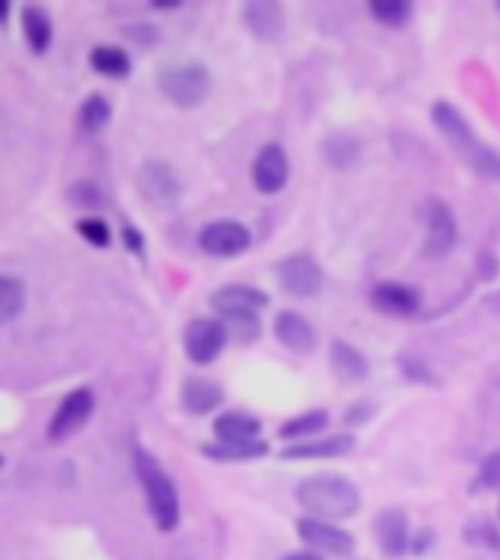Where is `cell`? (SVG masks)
<instances>
[{
  "mask_svg": "<svg viewBox=\"0 0 500 560\" xmlns=\"http://www.w3.org/2000/svg\"><path fill=\"white\" fill-rule=\"evenodd\" d=\"M201 454L212 464H250V460H262L269 457L271 445L265 440H257V443H206L201 448Z\"/></svg>",
  "mask_w": 500,
  "mask_h": 560,
  "instance_id": "7402d4cb",
  "label": "cell"
},
{
  "mask_svg": "<svg viewBox=\"0 0 500 560\" xmlns=\"http://www.w3.org/2000/svg\"><path fill=\"white\" fill-rule=\"evenodd\" d=\"M224 405L222 384H215L210 377H186L180 387V407L189 416H210Z\"/></svg>",
  "mask_w": 500,
  "mask_h": 560,
  "instance_id": "ffe728a7",
  "label": "cell"
},
{
  "mask_svg": "<svg viewBox=\"0 0 500 560\" xmlns=\"http://www.w3.org/2000/svg\"><path fill=\"white\" fill-rule=\"evenodd\" d=\"M424 219H427V240H424V257L430 260H442L453 254L456 242H460V224L453 215L451 203L442 198H430L424 207Z\"/></svg>",
  "mask_w": 500,
  "mask_h": 560,
  "instance_id": "9c48e42d",
  "label": "cell"
},
{
  "mask_svg": "<svg viewBox=\"0 0 500 560\" xmlns=\"http://www.w3.org/2000/svg\"><path fill=\"white\" fill-rule=\"evenodd\" d=\"M227 342H230V334H227L222 319L198 316L183 330V351L194 366H210V363H215L224 354Z\"/></svg>",
  "mask_w": 500,
  "mask_h": 560,
  "instance_id": "52a82bcc",
  "label": "cell"
},
{
  "mask_svg": "<svg viewBox=\"0 0 500 560\" xmlns=\"http://www.w3.org/2000/svg\"><path fill=\"white\" fill-rule=\"evenodd\" d=\"M133 469L142 490H145L147 513H151L154 525L165 534L174 532L180 525V495H177L171 475L165 472L154 454L142 445L133 448Z\"/></svg>",
  "mask_w": 500,
  "mask_h": 560,
  "instance_id": "3957f363",
  "label": "cell"
},
{
  "mask_svg": "<svg viewBox=\"0 0 500 560\" xmlns=\"http://www.w3.org/2000/svg\"><path fill=\"white\" fill-rule=\"evenodd\" d=\"M12 12V3H7V0H0V24H7V19H10Z\"/></svg>",
  "mask_w": 500,
  "mask_h": 560,
  "instance_id": "b9f144b4",
  "label": "cell"
},
{
  "mask_svg": "<svg viewBox=\"0 0 500 560\" xmlns=\"http://www.w3.org/2000/svg\"><path fill=\"white\" fill-rule=\"evenodd\" d=\"M368 12L383 27H406L413 21V3L409 0H371Z\"/></svg>",
  "mask_w": 500,
  "mask_h": 560,
  "instance_id": "f1b7e54d",
  "label": "cell"
},
{
  "mask_svg": "<svg viewBox=\"0 0 500 560\" xmlns=\"http://www.w3.org/2000/svg\"><path fill=\"white\" fill-rule=\"evenodd\" d=\"M498 516H500V508H498Z\"/></svg>",
  "mask_w": 500,
  "mask_h": 560,
  "instance_id": "f6af8a7d",
  "label": "cell"
},
{
  "mask_svg": "<svg viewBox=\"0 0 500 560\" xmlns=\"http://www.w3.org/2000/svg\"><path fill=\"white\" fill-rule=\"evenodd\" d=\"M78 233L95 248H109V242H112V231L104 219H80Z\"/></svg>",
  "mask_w": 500,
  "mask_h": 560,
  "instance_id": "836d02e7",
  "label": "cell"
},
{
  "mask_svg": "<svg viewBox=\"0 0 500 560\" xmlns=\"http://www.w3.org/2000/svg\"><path fill=\"white\" fill-rule=\"evenodd\" d=\"M483 490H500V448L480 460L477 478L472 481V493H483Z\"/></svg>",
  "mask_w": 500,
  "mask_h": 560,
  "instance_id": "d6a6232c",
  "label": "cell"
},
{
  "mask_svg": "<svg viewBox=\"0 0 500 560\" xmlns=\"http://www.w3.org/2000/svg\"><path fill=\"white\" fill-rule=\"evenodd\" d=\"M241 24L257 42H279L286 36V7L277 0H248L241 3Z\"/></svg>",
  "mask_w": 500,
  "mask_h": 560,
  "instance_id": "5bb4252c",
  "label": "cell"
},
{
  "mask_svg": "<svg viewBox=\"0 0 500 560\" xmlns=\"http://www.w3.org/2000/svg\"><path fill=\"white\" fill-rule=\"evenodd\" d=\"M212 431L218 443H257L262 436V422L245 410H227L215 419Z\"/></svg>",
  "mask_w": 500,
  "mask_h": 560,
  "instance_id": "44dd1931",
  "label": "cell"
},
{
  "mask_svg": "<svg viewBox=\"0 0 500 560\" xmlns=\"http://www.w3.org/2000/svg\"><path fill=\"white\" fill-rule=\"evenodd\" d=\"M462 540L472 549H483L500 558V528L489 516H468L462 525Z\"/></svg>",
  "mask_w": 500,
  "mask_h": 560,
  "instance_id": "4316f807",
  "label": "cell"
},
{
  "mask_svg": "<svg viewBox=\"0 0 500 560\" xmlns=\"http://www.w3.org/2000/svg\"><path fill=\"white\" fill-rule=\"evenodd\" d=\"M274 337L291 354H312L318 342H321L316 325L303 313H298V310H283V313H277V319H274Z\"/></svg>",
  "mask_w": 500,
  "mask_h": 560,
  "instance_id": "e0dca14e",
  "label": "cell"
},
{
  "mask_svg": "<svg viewBox=\"0 0 500 560\" xmlns=\"http://www.w3.org/2000/svg\"><path fill=\"white\" fill-rule=\"evenodd\" d=\"M356 448L354 434H328L307 440V443L283 445L279 457L283 460H333V457H347Z\"/></svg>",
  "mask_w": 500,
  "mask_h": 560,
  "instance_id": "ac0fdd59",
  "label": "cell"
},
{
  "mask_svg": "<svg viewBox=\"0 0 500 560\" xmlns=\"http://www.w3.org/2000/svg\"><path fill=\"white\" fill-rule=\"evenodd\" d=\"M109 118H112V104L104 95H88L83 101V107H80V127L86 133H100L109 125Z\"/></svg>",
  "mask_w": 500,
  "mask_h": 560,
  "instance_id": "f546056e",
  "label": "cell"
},
{
  "mask_svg": "<svg viewBox=\"0 0 500 560\" xmlns=\"http://www.w3.org/2000/svg\"><path fill=\"white\" fill-rule=\"evenodd\" d=\"M295 502L307 516L321 522H345L362 508V493L347 475L316 472L295 487Z\"/></svg>",
  "mask_w": 500,
  "mask_h": 560,
  "instance_id": "7a4b0ae2",
  "label": "cell"
},
{
  "mask_svg": "<svg viewBox=\"0 0 500 560\" xmlns=\"http://www.w3.org/2000/svg\"><path fill=\"white\" fill-rule=\"evenodd\" d=\"M374 416H377V401H371V398H356L354 405L347 407L342 419H345L347 428H362L368 425Z\"/></svg>",
  "mask_w": 500,
  "mask_h": 560,
  "instance_id": "e575fe53",
  "label": "cell"
},
{
  "mask_svg": "<svg viewBox=\"0 0 500 560\" xmlns=\"http://www.w3.org/2000/svg\"><path fill=\"white\" fill-rule=\"evenodd\" d=\"M274 278L277 287L291 299H316L324 290V266L318 262L316 254L291 252L274 262Z\"/></svg>",
  "mask_w": 500,
  "mask_h": 560,
  "instance_id": "5b68a950",
  "label": "cell"
},
{
  "mask_svg": "<svg viewBox=\"0 0 500 560\" xmlns=\"http://www.w3.org/2000/svg\"><path fill=\"white\" fill-rule=\"evenodd\" d=\"M198 245L210 257L230 260V257H241V254L250 252L253 233H250L248 224L236 222V219H215V222L203 224L201 233H198Z\"/></svg>",
  "mask_w": 500,
  "mask_h": 560,
  "instance_id": "ba28073f",
  "label": "cell"
},
{
  "mask_svg": "<svg viewBox=\"0 0 500 560\" xmlns=\"http://www.w3.org/2000/svg\"><path fill=\"white\" fill-rule=\"evenodd\" d=\"M21 30H24V39H27L33 54H48L50 42H53V21H50L48 10L41 7H21Z\"/></svg>",
  "mask_w": 500,
  "mask_h": 560,
  "instance_id": "d4e9b609",
  "label": "cell"
},
{
  "mask_svg": "<svg viewBox=\"0 0 500 560\" xmlns=\"http://www.w3.org/2000/svg\"><path fill=\"white\" fill-rule=\"evenodd\" d=\"M92 68H95L97 74H104L109 80H124L130 78V71H133V62H130V54L124 48H118V45H97L92 50V57H88Z\"/></svg>",
  "mask_w": 500,
  "mask_h": 560,
  "instance_id": "484cf974",
  "label": "cell"
},
{
  "mask_svg": "<svg viewBox=\"0 0 500 560\" xmlns=\"http://www.w3.org/2000/svg\"><path fill=\"white\" fill-rule=\"evenodd\" d=\"M474 271H477V275H480V280H486V283L498 280L500 278L498 254H491V252L477 254V260H474Z\"/></svg>",
  "mask_w": 500,
  "mask_h": 560,
  "instance_id": "8d00e7d4",
  "label": "cell"
},
{
  "mask_svg": "<svg viewBox=\"0 0 500 560\" xmlns=\"http://www.w3.org/2000/svg\"><path fill=\"white\" fill-rule=\"evenodd\" d=\"M371 528H374V542L383 558L401 560L404 555H409L413 528H409V516L401 508H385L377 513Z\"/></svg>",
  "mask_w": 500,
  "mask_h": 560,
  "instance_id": "4fadbf2b",
  "label": "cell"
},
{
  "mask_svg": "<svg viewBox=\"0 0 500 560\" xmlns=\"http://www.w3.org/2000/svg\"><path fill=\"white\" fill-rule=\"evenodd\" d=\"M283 560H324V558L316 555V551H291V555H286Z\"/></svg>",
  "mask_w": 500,
  "mask_h": 560,
  "instance_id": "60d3db41",
  "label": "cell"
},
{
  "mask_svg": "<svg viewBox=\"0 0 500 560\" xmlns=\"http://www.w3.org/2000/svg\"><path fill=\"white\" fill-rule=\"evenodd\" d=\"M3 464H7V460H3V454H0V469H3Z\"/></svg>",
  "mask_w": 500,
  "mask_h": 560,
  "instance_id": "ee69618b",
  "label": "cell"
},
{
  "mask_svg": "<svg viewBox=\"0 0 500 560\" xmlns=\"http://www.w3.org/2000/svg\"><path fill=\"white\" fill-rule=\"evenodd\" d=\"M27 307V290L24 280L12 275H0V325H10Z\"/></svg>",
  "mask_w": 500,
  "mask_h": 560,
  "instance_id": "83f0119b",
  "label": "cell"
},
{
  "mask_svg": "<svg viewBox=\"0 0 500 560\" xmlns=\"http://www.w3.org/2000/svg\"><path fill=\"white\" fill-rule=\"evenodd\" d=\"M330 366L333 375L342 384H366L371 377V360L366 358V351H359L356 346L345 342V339H333L330 342Z\"/></svg>",
  "mask_w": 500,
  "mask_h": 560,
  "instance_id": "d6986e66",
  "label": "cell"
},
{
  "mask_svg": "<svg viewBox=\"0 0 500 560\" xmlns=\"http://www.w3.org/2000/svg\"><path fill=\"white\" fill-rule=\"evenodd\" d=\"M291 163L286 148L277 145V142H269L262 145L253 156V165H250V180H253V189L260 195H279L286 186H289Z\"/></svg>",
  "mask_w": 500,
  "mask_h": 560,
  "instance_id": "8fae6325",
  "label": "cell"
},
{
  "mask_svg": "<svg viewBox=\"0 0 500 560\" xmlns=\"http://www.w3.org/2000/svg\"><path fill=\"white\" fill-rule=\"evenodd\" d=\"M436 540H439L436 528H418V532L413 534V542H409V555H415V558H424L427 551L436 549Z\"/></svg>",
  "mask_w": 500,
  "mask_h": 560,
  "instance_id": "74e56055",
  "label": "cell"
},
{
  "mask_svg": "<svg viewBox=\"0 0 500 560\" xmlns=\"http://www.w3.org/2000/svg\"><path fill=\"white\" fill-rule=\"evenodd\" d=\"M183 3L180 0H151V10H159V12H174L180 10Z\"/></svg>",
  "mask_w": 500,
  "mask_h": 560,
  "instance_id": "ab89813d",
  "label": "cell"
},
{
  "mask_svg": "<svg viewBox=\"0 0 500 560\" xmlns=\"http://www.w3.org/2000/svg\"><path fill=\"white\" fill-rule=\"evenodd\" d=\"M330 425V413L328 410H307V413H298L291 416L289 422H283L277 431V436L283 440V443H307V440H316V436H321L324 431H328Z\"/></svg>",
  "mask_w": 500,
  "mask_h": 560,
  "instance_id": "cb8c5ba5",
  "label": "cell"
},
{
  "mask_svg": "<svg viewBox=\"0 0 500 560\" xmlns=\"http://www.w3.org/2000/svg\"><path fill=\"white\" fill-rule=\"evenodd\" d=\"M222 322L233 342H239V346H253L262 339L260 313H241V316H227Z\"/></svg>",
  "mask_w": 500,
  "mask_h": 560,
  "instance_id": "4dcf8cb0",
  "label": "cell"
},
{
  "mask_svg": "<svg viewBox=\"0 0 500 560\" xmlns=\"http://www.w3.org/2000/svg\"><path fill=\"white\" fill-rule=\"evenodd\" d=\"M295 528H298L300 542L309 546L316 555L347 560L356 549V540L350 537V532L338 528L336 522H321V520H312V516H300V520L295 522Z\"/></svg>",
  "mask_w": 500,
  "mask_h": 560,
  "instance_id": "30bf717a",
  "label": "cell"
},
{
  "mask_svg": "<svg viewBox=\"0 0 500 560\" xmlns=\"http://www.w3.org/2000/svg\"><path fill=\"white\" fill-rule=\"evenodd\" d=\"M121 240H124L127 252L135 254V257H145V236H142V231L135 224H124L121 228Z\"/></svg>",
  "mask_w": 500,
  "mask_h": 560,
  "instance_id": "f35d334b",
  "label": "cell"
},
{
  "mask_svg": "<svg viewBox=\"0 0 500 560\" xmlns=\"http://www.w3.org/2000/svg\"><path fill=\"white\" fill-rule=\"evenodd\" d=\"M135 186H139V195L159 213H174L183 201V184L174 172V165L165 163V160L142 163V168L135 174Z\"/></svg>",
  "mask_w": 500,
  "mask_h": 560,
  "instance_id": "8992f818",
  "label": "cell"
},
{
  "mask_svg": "<svg viewBox=\"0 0 500 560\" xmlns=\"http://www.w3.org/2000/svg\"><path fill=\"white\" fill-rule=\"evenodd\" d=\"M397 372L406 381H413V384H427V387H436L439 384V377L433 375V369L427 360H421L413 351H406V354H397Z\"/></svg>",
  "mask_w": 500,
  "mask_h": 560,
  "instance_id": "1f68e13d",
  "label": "cell"
},
{
  "mask_svg": "<svg viewBox=\"0 0 500 560\" xmlns=\"http://www.w3.org/2000/svg\"><path fill=\"white\" fill-rule=\"evenodd\" d=\"M321 156L333 172H350L362 160V142L350 133H330L321 142Z\"/></svg>",
  "mask_w": 500,
  "mask_h": 560,
  "instance_id": "603a6c76",
  "label": "cell"
},
{
  "mask_svg": "<svg viewBox=\"0 0 500 560\" xmlns=\"http://www.w3.org/2000/svg\"><path fill=\"white\" fill-rule=\"evenodd\" d=\"M430 118H433L436 130L444 136V142L456 151L462 163L468 165L472 172H477L483 180L489 184H500V151L491 148L489 142H483L472 121L462 116V109L451 101H436L430 107Z\"/></svg>",
  "mask_w": 500,
  "mask_h": 560,
  "instance_id": "6da1fadb",
  "label": "cell"
},
{
  "mask_svg": "<svg viewBox=\"0 0 500 560\" xmlns=\"http://www.w3.org/2000/svg\"><path fill=\"white\" fill-rule=\"evenodd\" d=\"M271 299L250 283H227L210 295V307L218 313V319L227 316H241V313H262Z\"/></svg>",
  "mask_w": 500,
  "mask_h": 560,
  "instance_id": "2e32d148",
  "label": "cell"
},
{
  "mask_svg": "<svg viewBox=\"0 0 500 560\" xmlns=\"http://www.w3.org/2000/svg\"><path fill=\"white\" fill-rule=\"evenodd\" d=\"M156 89L177 109H198L210 101L212 74L201 59H180L156 68Z\"/></svg>",
  "mask_w": 500,
  "mask_h": 560,
  "instance_id": "277c9868",
  "label": "cell"
},
{
  "mask_svg": "<svg viewBox=\"0 0 500 560\" xmlns=\"http://www.w3.org/2000/svg\"><path fill=\"white\" fill-rule=\"evenodd\" d=\"M368 301L377 313L392 316V319H413L421 310V292L409 283H401V280H380L368 295Z\"/></svg>",
  "mask_w": 500,
  "mask_h": 560,
  "instance_id": "9a60e30c",
  "label": "cell"
},
{
  "mask_svg": "<svg viewBox=\"0 0 500 560\" xmlns=\"http://www.w3.org/2000/svg\"><path fill=\"white\" fill-rule=\"evenodd\" d=\"M92 413H95V393L88 387L71 389V393L62 398V405L57 407L53 419H50L48 436L53 443H62L68 436L78 434L80 428H86Z\"/></svg>",
  "mask_w": 500,
  "mask_h": 560,
  "instance_id": "7c38bea8",
  "label": "cell"
},
{
  "mask_svg": "<svg viewBox=\"0 0 500 560\" xmlns=\"http://www.w3.org/2000/svg\"><path fill=\"white\" fill-rule=\"evenodd\" d=\"M68 195H71V201L78 203V207H100L104 203V192L92 180H80V184L71 186Z\"/></svg>",
  "mask_w": 500,
  "mask_h": 560,
  "instance_id": "d590c367",
  "label": "cell"
},
{
  "mask_svg": "<svg viewBox=\"0 0 500 560\" xmlns=\"http://www.w3.org/2000/svg\"><path fill=\"white\" fill-rule=\"evenodd\" d=\"M491 10H495V15H500V0H495V3H491Z\"/></svg>",
  "mask_w": 500,
  "mask_h": 560,
  "instance_id": "7bdbcfd3",
  "label": "cell"
}]
</instances>
